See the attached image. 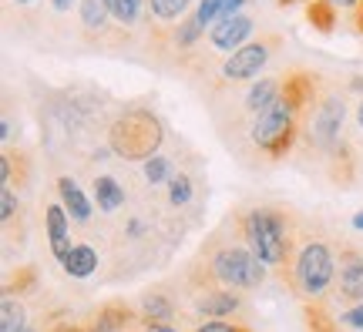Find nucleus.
Listing matches in <instances>:
<instances>
[{
    "mask_svg": "<svg viewBox=\"0 0 363 332\" xmlns=\"http://www.w3.org/2000/svg\"><path fill=\"white\" fill-rule=\"evenodd\" d=\"M306 125V115L293 108V104L279 98V101L266 108L262 115L252 118V125H249V141L256 144V151L262 158H269V161H283L286 154L296 148V138L299 131Z\"/></svg>",
    "mask_w": 363,
    "mask_h": 332,
    "instance_id": "39448f33",
    "label": "nucleus"
},
{
    "mask_svg": "<svg viewBox=\"0 0 363 332\" xmlns=\"http://www.w3.org/2000/svg\"><path fill=\"white\" fill-rule=\"evenodd\" d=\"M330 4H333L337 11H357V7H360L363 0H330Z\"/></svg>",
    "mask_w": 363,
    "mask_h": 332,
    "instance_id": "c9c22d12",
    "label": "nucleus"
},
{
    "mask_svg": "<svg viewBox=\"0 0 363 332\" xmlns=\"http://www.w3.org/2000/svg\"><path fill=\"white\" fill-rule=\"evenodd\" d=\"M337 7L330 4V0H313L306 4V21H310L316 30H323V34H333V27H337Z\"/></svg>",
    "mask_w": 363,
    "mask_h": 332,
    "instance_id": "5701e85b",
    "label": "nucleus"
},
{
    "mask_svg": "<svg viewBox=\"0 0 363 332\" xmlns=\"http://www.w3.org/2000/svg\"><path fill=\"white\" fill-rule=\"evenodd\" d=\"M343 115H347V104L340 94L326 91L320 104L310 111V144L320 148L323 154H333L340 148V131H343Z\"/></svg>",
    "mask_w": 363,
    "mask_h": 332,
    "instance_id": "0eeeda50",
    "label": "nucleus"
},
{
    "mask_svg": "<svg viewBox=\"0 0 363 332\" xmlns=\"http://www.w3.org/2000/svg\"><path fill=\"white\" fill-rule=\"evenodd\" d=\"M252 30H256V21H252L246 11L225 13V17H219L216 24L208 27V44H212V51H222L229 57V54H235L242 44H249V34H252Z\"/></svg>",
    "mask_w": 363,
    "mask_h": 332,
    "instance_id": "9d476101",
    "label": "nucleus"
},
{
    "mask_svg": "<svg viewBox=\"0 0 363 332\" xmlns=\"http://www.w3.org/2000/svg\"><path fill=\"white\" fill-rule=\"evenodd\" d=\"M242 309V295L235 289H208V292L195 295V316L199 322H229L233 316H239Z\"/></svg>",
    "mask_w": 363,
    "mask_h": 332,
    "instance_id": "9b49d317",
    "label": "nucleus"
},
{
    "mask_svg": "<svg viewBox=\"0 0 363 332\" xmlns=\"http://www.w3.org/2000/svg\"><path fill=\"white\" fill-rule=\"evenodd\" d=\"M78 4H81V0H51V11L54 13H71Z\"/></svg>",
    "mask_w": 363,
    "mask_h": 332,
    "instance_id": "72a5a7b5",
    "label": "nucleus"
},
{
    "mask_svg": "<svg viewBox=\"0 0 363 332\" xmlns=\"http://www.w3.org/2000/svg\"><path fill=\"white\" fill-rule=\"evenodd\" d=\"M61 268H65L71 279H88V275H94V268H98V252H94L91 245L78 242L71 252H67V258L61 262Z\"/></svg>",
    "mask_w": 363,
    "mask_h": 332,
    "instance_id": "6ab92c4d",
    "label": "nucleus"
},
{
    "mask_svg": "<svg viewBox=\"0 0 363 332\" xmlns=\"http://www.w3.org/2000/svg\"><path fill=\"white\" fill-rule=\"evenodd\" d=\"M283 285H289V292L303 306L310 302L323 306L326 295H333L337 285V248L316 235H299L296 252L283 272Z\"/></svg>",
    "mask_w": 363,
    "mask_h": 332,
    "instance_id": "7ed1b4c3",
    "label": "nucleus"
},
{
    "mask_svg": "<svg viewBox=\"0 0 363 332\" xmlns=\"http://www.w3.org/2000/svg\"><path fill=\"white\" fill-rule=\"evenodd\" d=\"M138 316H142V322H175L179 306H175V299L169 292L152 289V292H145L138 299Z\"/></svg>",
    "mask_w": 363,
    "mask_h": 332,
    "instance_id": "f3484780",
    "label": "nucleus"
},
{
    "mask_svg": "<svg viewBox=\"0 0 363 332\" xmlns=\"http://www.w3.org/2000/svg\"><path fill=\"white\" fill-rule=\"evenodd\" d=\"M202 34H206V27L195 21V13H189V17H185V21H182L175 30H169V34H165L162 40L169 44L172 54H179V57H189V54H192L195 47L202 44Z\"/></svg>",
    "mask_w": 363,
    "mask_h": 332,
    "instance_id": "dca6fc26",
    "label": "nucleus"
},
{
    "mask_svg": "<svg viewBox=\"0 0 363 332\" xmlns=\"http://www.w3.org/2000/svg\"><path fill=\"white\" fill-rule=\"evenodd\" d=\"M303 319H306V332H343L340 329V322L326 312V306L320 302H310V306H303Z\"/></svg>",
    "mask_w": 363,
    "mask_h": 332,
    "instance_id": "b1692460",
    "label": "nucleus"
},
{
    "mask_svg": "<svg viewBox=\"0 0 363 332\" xmlns=\"http://www.w3.org/2000/svg\"><path fill=\"white\" fill-rule=\"evenodd\" d=\"M78 21H81V34L88 40H98L108 30V24H115L111 21V7H108V0H81L78 4Z\"/></svg>",
    "mask_w": 363,
    "mask_h": 332,
    "instance_id": "2eb2a0df",
    "label": "nucleus"
},
{
    "mask_svg": "<svg viewBox=\"0 0 363 332\" xmlns=\"http://www.w3.org/2000/svg\"><path fill=\"white\" fill-rule=\"evenodd\" d=\"M111 7V21H115L121 30H131L145 21V11H148V0H108Z\"/></svg>",
    "mask_w": 363,
    "mask_h": 332,
    "instance_id": "412c9836",
    "label": "nucleus"
},
{
    "mask_svg": "<svg viewBox=\"0 0 363 332\" xmlns=\"http://www.w3.org/2000/svg\"><path fill=\"white\" fill-rule=\"evenodd\" d=\"M357 125L363 128V98H360V104H357Z\"/></svg>",
    "mask_w": 363,
    "mask_h": 332,
    "instance_id": "ea45409f",
    "label": "nucleus"
},
{
    "mask_svg": "<svg viewBox=\"0 0 363 332\" xmlns=\"http://www.w3.org/2000/svg\"><path fill=\"white\" fill-rule=\"evenodd\" d=\"M333 299L343 302V306L363 302V248H357V245H340Z\"/></svg>",
    "mask_w": 363,
    "mask_h": 332,
    "instance_id": "6e6552de",
    "label": "nucleus"
},
{
    "mask_svg": "<svg viewBox=\"0 0 363 332\" xmlns=\"http://www.w3.org/2000/svg\"><path fill=\"white\" fill-rule=\"evenodd\" d=\"M189 7H192V0H148L145 24L152 30V38L162 40L169 30H175L189 17Z\"/></svg>",
    "mask_w": 363,
    "mask_h": 332,
    "instance_id": "f8f14e48",
    "label": "nucleus"
},
{
    "mask_svg": "<svg viewBox=\"0 0 363 332\" xmlns=\"http://www.w3.org/2000/svg\"><path fill=\"white\" fill-rule=\"evenodd\" d=\"M340 326L363 332V302H357V306H347V309H343V312H340Z\"/></svg>",
    "mask_w": 363,
    "mask_h": 332,
    "instance_id": "7c9ffc66",
    "label": "nucleus"
},
{
    "mask_svg": "<svg viewBox=\"0 0 363 332\" xmlns=\"http://www.w3.org/2000/svg\"><path fill=\"white\" fill-rule=\"evenodd\" d=\"M44 229H48V245H51V256L57 262H65L67 252L74 248L71 242V215L61 202H51L44 208Z\"/></svg>",
    "mask_w": 363,
    "mask_h": 332,
    "instance_id": "ddd939ff",
    "label": "nucleus"
},
{
    "mask_svg": "<svg viewBox=\"0 0 363 332\" xmlns=\"http://www.w3.org/2000/svg\"><path fill=\"white\" fill-rule=\"evenodd\" d=\"M27 329V306L13 295H4L0 306V332H24Z\"/></svg>",
    "mask_w": 363,
    "mask_h": 332,
    "instance_id": "4be33fe9",
    "label": "nucleus"
},
{
    "mask_svg": "<svg viewBox=\"0 0 363 332\" xmlns=\"http://www.w3.org/2000/svg\"><path fill=\"white\" fill-rule=\"evenodd\" d=\"M11 4H17V7H34L38 0H11Z\"/></svg>",
    "mask_w": 363,
    "mask_h": 332,
    "instance_id": "a19ab883",
    "label": "nucleus"
},
{
    "mask_svg": "<svg viewBox=\"0 0 363 332\" xmlns=\"http://www.w3.org/2000/svg\"><path fill=\"white\" fill-rule=\"evenodd\" d=\"M293 4H313V0H279V7H293Z\"/></svg>",
    "mask_w": 363,
    "mask_h": 332,
    "instance_id": "4c0bfd02",
    "label": "nucleus"
},
{
    "mask_svg": "<svg viewBox=\"0 0 363 332\" xmlns=\"http://www.w3.org/2000/svg\"><path fill=\"white\" fill-rule=\"evenodd\" d=\"M138 332H179V329H175L172 322H142Z\"/></svg>",
    "mask_w": 363,
    "mask_h": 332,
    "instance_id": "473e14b6",
    "label": "nucleus"
},
{
    "mask_svg": "<svg viewBox=\"0 0 363 332\" xmlns=\"http://www.w3.org/2000/svg\"><path fill=\"white\" fill-rule=\"evenodd\" d=\"M84 326H88V332H138L142 316L125 299H108V302L91 309Z\"/></svg>",
    "mask_w": 363,
    "mask_h": 332,
    "instance_id": "1a4fd4ad",
    "label": "nucleus"
},
{
    "mask_svg": "<svg viewBox=\"0 0 363 332\" xmlns=\"http://www.w3.org/2000/svg\"><path fill=\"white\" fill-rule=\"evenodd\" d=\"M283 38L279 34H262V38L242 44L235 54H229L219 67V84H246L266 71V64L272 61V54L279 51Z\"/></svg>",
    "mask_w": 363,
    "mask_h": 332,
    "instance_id": "423d86ee",
    "label": "nucleus"
},
{
    "mask_svg": "<svg viewBox=\"0 0 363 332\" xmlns=\"http://www.w3.org/2000/svg\"><path fill=\"white\" fill-rule=\"evenodd\" d=\"M54 188H57V198H61V205L67 208V215H71V222H91V212H94V205H91V198L84 192H81V185L71 175H61V178L54 181Z\"/></svg>",
    "mask_w": 363,
    "mask_h": 332,
    "instance_id": "4468645a",
    "label": "nucleus"
},
{
    "mask_svg": "<svg viewBox=\"0 0 363 332\" xmlns=\"http://www.w3.org/2000/svg\"><path fill=\"white\" fill-rule=\"evenodd\" d=\"M145 178L152 181V185L172 181V178H175V171H172V161H169V158H162V154H155L152 161H145Z\"/></svg>",
    "mask_w": 363,
    "mask_h": 332,
    "instance_id": "bb28decb",
    "label": "nucleus"
},
{
    "mask_svg": "<svg viewBox=\"0 0 363 332\" xmlns=\"http://www.w3.org/2000/svg\"><path fill=\"white\" fill-rule=\"evenodd\" d=\"M44 332H88V326L84 322H54Z\"/></svg>",
    "mask_w": 363,
    "mask_h": 332,
    "instance_id": "2f4dec72",
    "label": "nucleus"
},
{
    "mask_svg": "<svg viewBox=\"0 0 363 332\" xmlns=\"http://www.w3.org/2000/svg\"><path fill=\"white\" fill-rule=\"evenodd\" d=\"M353 229L363 231V212H360V215H353Z\"/></svg>",
    "mask_w": 363,
    "mask_h": 332,
    "instance_id": "58836bf2",
    "label": "nucleus"
},
{
    "mask_svg": "<svg viewBox=\"0 0 363 332\" xmlns=\"http://www.w3.org/2000/svg\"><path fill=\"white\" fill-rule=\"evenodd\" d=\"M165 144V125L152 108H125L108 128V148L125 161H152Z\"/></svg>",
    "mask_w": 363,
    "mask_h": 332,
    "instance_id": "20e7f679",
    "label": "nucleus"
},
{
    "mask_svg": "<svg viewBox=\"0 0 363 332\" xmlns=\"http://www.w3.org/2000/svg\"><path fill=\"white\" fill-rule=\"evenodd\" d=\"M17 208H21V202H17L13 188H11V185H4V192H0V218H4V229H11Z\"/></svg>",
    "mask_w": 363,
    "mask_h": 332,
    "instance_id": "c85d7f7f",
    "label": "nucleus"
},
{
    "mask_svg": "<svg viewBox=\"0 0 363 332\" xmlns=\"http://www.w3.org/2000/svg\"><path fill=\"white\" fill-rule=\"evenodd\" d=\"M38 289V268L34 265H24V268H17L11 279H7V285H4V295H13L17 292V299L27 292H34Z\"/></svg>",
    "mask_w": 363,
    "mask_h": 332,
    "instance_id": "393cba45",
    "label": "nucleus"
},
{
    "mask_svg": "<svg viewBox=\"0 0 363 332\" xmlns=\"http://www.w3.org/2000/svg\"><path fill=\"white\" fill-rule=\"evenodd\" d=\"M24 332H38V329H34V326H27V329Z\"/></svg>",
    "mask_w": 363,
    "mask_h": 332,
    "instance_id": "37998d69",
    "label": "nucleus"
},
{
    "mask_svg": "<svg viewBox=\"0 0 363 332\" xmlns=\"http://www.w3.org/2000/svg\"><path fill=\"white\" fill-rule=\"evenodd\" d=\"M266 275H269V268L256 258V252L246 245L242 235L239 239H216L208 248H202V256L189 268V282L199 292H208V289L249 292V289H259Z\"/></svg>",
    "mask_w": 363,
    "mask_h": 332,
    "instance_id": "f257e3e1",
    "label": "nucleus"
},
{
    "mask_svg": "<svg viewBox=\"0 0 363 332\" xmlns=\"http://www.w3.org/2000/svg\"><path fill=\"white\" fill-rule=\"evenodd\" d=\"M353 27H357V30L363 34V4L357 7V11H353Z\"/></svg>",
    "mask_w": 363,
    "mask_h": 332,
    "instance_id": "e433bc0d",
    "label": "nucleus"
},
{
    "mask_svg": "<svg viewBox=\"0 0 363 332\" xmlns=\"http://www.w3.org/2000/svg\"><path fill=\"white\" fill-rule=\"evenodd\" d=\"M94 205L101 212H118L125 205V188L118 185L115 175H98L94 178Z\"/></svg>",
    "mask_w": 363,
    "mask_h": 332,
    "instance_id": "aec40b11",
    "label": "nucleus"
},
{
    "mask_svg": "<svg viewBox=\"0 0 363 332\" xmlns=\"http://www.w3.org/2000/svg\"><path fill=\"white\" fill-rule=\"evenodd\" d=\"M235 229L246 239V245L256 252L266 268H272L283 279L289 258L296 252L299 231L293 225V215L286 208H272V205H259V208H246L235 215Z\"/></svg>",
    "mask_w": 363,
    "mask_h": 332,
    "instance_id": "f03ea898",
    "label": "nucleus"
},
{
    "mask_svg": "<svg viewBox=\"0 0 363 332\" xmlns=\"http://www.w3.org/2000/svg\"><path fill=\"white\" fill-rule=\"evenodd\" d=\"M283 98V77H259L252 88H249V94H246V111L252 118L256 115H262L266 108H272V104Z\"/></svg>",
    "mask_w": 363,
    "mask_h": 332,
    "instance_id": "a211bd4d",
    "label": "nucleus"
},
{
    "mask_svg": "<svg viewBox=\"0 0 363 332\" xmlns=\"http://www.w3.org/2000/svg\"><path fill=\"white\" fill-rule=\"evenodd\" d=\"M350 88H353V91H363V77H353V81H350Z\"/></svg>",
    "mask_w": 363,
    "mask_h": 332,
    "instance_id": "79ce46f5",
    "label": "nucleus"
},
{
    "mask_svg": "<svg viewBox=\"0 0 363 332\" xmlns=\"http://www.w3.org/2000/svg\"><path fill=\"white\" fill-rule=\"evenodd\" d=\"M222 13H225L222 11V0H202V4L195 7V21H199L202 27H212Z\"/></svg>",
    "mask_w": 363,
    "mask_h": 332,
    "instance_id": "cd10ccee",
    "label": "nucleus"
},
{
    "mask_svg": "<svg viewBox=\"0 0 363 332\" xmlns=\"http://www.w3.org/2000/svg\"><path fill=\"white\" fill-rule=\"evenodd\" d=\"M242 4H246V0H222V11L225 13H242ZM225 13H222V17H225Z\"/></svg>",
    "mask_w": 363,
    "mask_h": 332,
    "instance_id": "f704fd0d",
    "label": "nucleus"
},
{
    "mask_svg": "<svg viewBox=\"0 0 363 332\" xmlns=\"http://www.w3.org/2000/svg\"><path fill=\"white\" fill-rule=\"evenodd\" d=\"M192 332H252V329H246V326H242V322H195L192 326Z\"/></svg>",
    "mask_w": 363,
    "mask_h": 332,
    "instance_id": "c756f323",
    "label": "nucleus"
},
{
    "mask_svg": "<svg viewBox=\"0 0 363 332\" xmlns=\"http://www.w3.org/2000/svg\"><path fill=\"white\" fill-rule=\"evenodd\" d=\"M195 195V185H192V175H185V171H179L175 178L169 181V202L175 205V208H182V205H189Z\"/></svg>",
    "mask_w": 363,
    "mask_h": 332,
    "instance_id": "a878e982",
    "label": "nucleus"
}]
</instances>
